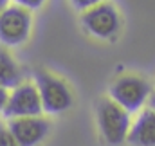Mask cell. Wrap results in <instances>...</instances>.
<instances>
[{
	"label": "cell",
	"instance_id": "1",
	"mask_svg": "<svg viewBox=\"0 0 155 146\" xmlns=\"http://www.w3.org/2000/svg\"><path fill=\"white\" fill-rule=\"evenodd\" d=\"M35 85L38 88L41 108L45 114L60 115V114L72 108V105H74L72 90L67 85V81L61 79L60 76L49 72V71H36Z\"/></svg>",
	"mask_w": 155,
	"mask_h": 146
},
{
	"label": "cell",
	"instance_id": "2",
	"mask_svg": "<svg viewBox=\"0 0 155 146\" xmlns=\"http://www.w3.org/2000/svg\"><path fill=\"white\" fill-rule=\"evenodd\" d=\"M152 96L150 83L137 74H123L108 87V98L128 114H135L144 108Z\"/></svg>",
	"mask_w": 155,
	"mask_h": 146
},
{
	"label": "cell",
	"instance_id": "3",
	"mask_svg": "<svg viewBox=\"0 0 155 146\" xmlns=\"http://www.w3.org/2000/svg\"><path fill=\"white\" fill-rule=\"evenodd\" d=\"M96 121L101 137L112 146L123 144L132 126V114L121 108L110 98H103L96 105Z\"/></svg>",
	"mask_w": 155,
	"mask_h": 146
},
{
	"label": "cell",
	"instance_id": "4",
	"mask_svg": "<svg viewBox=\"0 0 155 146\" xmlns=\"http://www.w3.org/2000/svg\"><path fill=\"white\" fill-rule=\"evenodd\" d=\"M79 22L90 36L97 40H114L119 35L123 24L119 9L107 0L83 11Z\"/></svg>",
	"mask_w": 155,
	"mask_h": 146
},
{
	"label": "cell",
	"instance_id": "5",
	"mask_svg": "<svg viewBox=\"0 0 155 146\" xmlns=\"http://www.w3.org/2000/svg\"><path fill=\"white\" fill-rule=\"evenodd\" d=\"M33 29V15L31 11L9 4L0 13V45L4 47H20L24 45Z\"/></svg>",
	"mask_w": 155,
	"mask_h": 146
},
{
	"label": "cell",
	"instance_id": "6",
	"mask_svg": "<svg viewBox=\"0 0 155 146\" xmlns=\"http://www.w3.org/2000/svg\"><path fill=\"white\" fill-rule=\"evenodd\" d=\"M5 119H16V117H33L41 115V99H40L38 88L35 81L24 79L18 87L9 90L7 103L2 110Z\"/></svg>",
	"mask_w": 155,
	"mask_h": 146
},
{
	"label": "cell",
	"instance_id": "7",
	"mask_svg": "<svg viewBox=\"0 0 155 146\" xmlns=\"http://www.w3.org/2000/svg\"><path fill=\"white\" fill-rule=\"evenodd\" d=\"M7 126L18 146H38L47 137L49 128H51L49 121L43 115L9 119Z\"/></svg>",
	"mask_w": 155,
	"mask_h": 146
},
{
	"label": "cell",
	"instance_id": "8",
	"mask_svg": "<svg viewBox=\"0 0 155 146\" xmlns=\"http://www.w3.org/2000/svg\"><path fill=\"white\" fill-rule=\"evenodd\" d=\"M126 141L132 146H155V112L150 107L143 108L132 121Z\"/></svg>",
	"mask_w": 155,
	"mask_h": 146
},
{
	"label": "cell",
	"instance_id": "9",
	"mask_svg": "<svg viewBox=\"0 0 155 146\" xmlns=\"http://www.w3.org/2000/svg\"><path fill=\"white\" fill-rule=\"evenodd\" d=\"M24 81V71L15 60V56L7 51V47L0 45V87L11 90Z\"/></svg>",
	"mask_w": 155,
	"mask_h": 146
},
{
	"label": "cell",
	"instance_id": "10",
	"mask_svg": "<svg viewBox=\"0 0 155 146\" xmlns=\"http://www.w3.org/2000/svg\"><path fill=\"white\" fill-rule=\"evenodd\" d=\"M0 146H18L7 123H4V121H0Z\"/></svg>",
	"mask_w": 155,
	"mask_h": 146
},
{
	"label": "cell",
	"instance_id": "11",
	"mask_svg": "<svg viewBox=\"0 0 155 146\" xmlns=\"http://www.w3.org/2000/svg\"><path fill=\"white\" fill-rule=\"evenodd\" d=\"M13 2H15L16 5L27 9V11H36V9H40V7L45 5L47 0H13Z\"/></svg>",
	"mask_w": 155,
	"mask_h": 146
},
{
	"label": "cell",
	"instance_id": "12",
	"mask_svg": "<svg viewBox=\"0 0 155 146\" xmlns=\"http://www.w3.org/2000/svg\"><path fill=\"white\" fill-rule=\"evenodd\" d=\"M101 2H105V0H71L72 7L78 9V11H81V13L90 9V7H94V5H97V4H101Z\"/></svg>",
	"mask_w": 155,
	"mask_h": 146
},
{
	"label": "cell",
	"instance_id": "13",
	"mask_svg": "<svg viewBox=\"0 0 155 146\" xmlns=\"http://www.w3.org/2000/svg\"><path fill=\"white\" fill-rule=\"evenodd\" d=\"M7 98H9V90H7V88H4V87H0V112L4 110V107H5Z\"/></svg>",
	"mask_w": 155,
	"mask_h": 146
},
{
	"label": "cell",
	"instance_id": "14",
	"mask_svg": "<svg viewBox=\"0 0 155 146\" xmlns=\"http://www.w3.org/2000/svg\"><path fill=\"white\" fill-rule=\"evenodd\" d=\"M148 107L155 112V94H152V96H150V99H148Z\"/></svg>",
	"mask_w": 155,
	"mask_h": 146
},
{
	"label": "cell",
	"instance_id": "15",
	"mask_svg": "<svg viewBox=\"0 0 155 146\" xmlns=\"http://www.w3.org/2000/svg\"><path fill=\"white\" fill-rule=\"evenodd\" d=\"M9 2H11V0H0V13H2V11L9 5Z\"/></svg>",
	"mask_w": 155,
	"mask_h": 146
}]
</instances>
